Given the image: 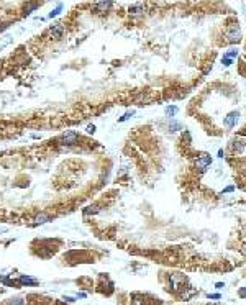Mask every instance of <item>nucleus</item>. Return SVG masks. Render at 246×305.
Segmentation results:
<instances>
[{
  "mask_svg": "<svg viewBox=\"0 0 246 305\" xmlns=\"http://www.w3.org/2000/svg\"><path fill=\"white\" fill-rule=\"evenodd\" d=\"M77 138H79V135H77V131H66L62 136H61V145H64V146H72L76 141H77Z\"/></svg>",
  "mask_w": 246,
  "mask_h": 305,
  "instance_id": "f257e3e1",
  "label": "nucleus"
},
{
  "mask_svg": "<svg viewBox=\"0 0 246 305\" xmlns=\"http://www.w3.org/2000/svg\"><path fill=\"white\" fill-rule=\"evenodd\" d=\"M226 36H228V41H230V43H236V41H239V38H241V31H239L238 25H231V27L228 28Z\"/></svg>",
  "mask_w": 246,
  "mask_h": 305,
  "instance_id": "f03ea898",
  "label": "nucleus"
},
{
  "mask_svg": "<svg viewBox=\"0 0 246 305\" xmlns=\"http://www.w3.org/2000/svg\"><path fill=\"white\" fill-rule=\"evenodd\" d=\"M212 164V158L210 156H207V154H204V156H200L199 159L195 161V167L199 169L200 172H204V171H207V167Z\"/></svg>",
  "mask_w": 246,
  "mask_h": 305,
  "instance_id": "7ed1b4c3",
  "label": "nucleus"
},
{
  "mask_svg": "<svg viewBox=\"0 0 246 305\" xmlns=\"http://www.w3.org/2000/svg\"><path fill=\"white\" fill-rule=\"evenodd\" d=\"M238 112H231V113H228L225 117V120H223V125L226 126V128H231V126L236 125V121H238Z\"/></svg>",
  "mask_w": 246,
  "mask_h": 305,
  "instance_id": "20e7f679",
  "label": "nucleus"
},
{
  "mask_svg": "<svg viewBox=\"0 0 246 305\" xmlns=\"http://www.w3.org/2000/svg\"><path fill=\"white\" fill-rule=\"evenodd\" d=\"M49 31H51V34H53V36L61 38V36H62V33H64V27H62L61 23H56V25H51Z\"/></svg>",
  "mask_w": 246,
  "mask_h": 305,
  "instance_id": "39448f33",
  "label": "nucleus"
},
{
  "mask_svg": "<svg viewBox=\"0 0 246 305\" xmlns=\"http://www.w3.org/2000/svg\"><path fill=\"white\" fill-rule=\"evenodd\" d=\"M18 284L20 285H36L38 280L33 279V277H28V276H21V277L18 279Z\"/></svg>",
  "mask_w": 246,
  "mask_h": 305,
  "instance_id": "423d86ee",
  "label": "nucleus"
},
{
  "mask_svg": "<svg viewBox=\"0 0 246 305\" xmlns=\"http://www.w3.org/2000/svg\"><path fill=\"white\" fill-rule=\"evenodd\" d=\"M46 221H51V217L46 215V213H40V215H36V218H34V223H36V225H43V223H46Z\"/></svg>",
  "mask_w": 246,
  "mask_h": 305,
  "instance_id": "0eeeda50",
  "label": "nucleus"
},
{
  "mask_svg": "<svg viewBox=\"0 0 246 305\" xmlns=\"http://www.w3.org/2000/svg\"><path fill=\"white\" fill-rule=\"evenodd\" d=\"M143 12H145V8H143V5H141V3H136V5H133V7H130V13L135 15V17L141 15Z\"/></svg>",
  "mask_w": 246,
  "mask_h": 305,
  "instance_id": "6e6552de",
  "label": "nucleus"
},
{
  "mask_svg": "<svg viewBox=\"0 0 246 305\" xmlns=\"http://www.w3.org/2000/svg\"><path fill=\"white\" fill-rule=\"evenodd\" d=\"M100 212V207L99 205H89L87 208H84V213L86 215H90V213H97Z\"/></svg>",
  "mask_w": 246,
  "mask_h": 305,
  "instance_id": "1a4fd4ad",
  "label": "nucleus"
},
{
  "mask_svg": "<svg viewBox=\"0 0 246 305\" xmlns=\"http://www.w3.org/2000/svg\"><path fill=\"white\" fill-rule=\"evenodd\" d=\"M38 7H40V3H27V5H25V15H30Z\"/></svg>",
  "mask_w": 246,
  "mask_h": 305,
  "instance_id": "9d476101",
  "label": "nucleus"
},
{
  "mask_svg": "<svg viewBox=\"0 0 246 305\" xmlns=\"http://www.w3.org/2000/svg\"><path fill=\"white\" fill-rule=\"evenodd\" d=\"M112 5H113L112 2H100V3H97V8H99L100 12H105V10H108Z\"/></svg>",
  "mask_w": 246,
  "mask_h": 305,
  "instance_id": "9b49d317",
  "label": "nucleus"
},
{
  "mask_svg": "<svg viewBox=\"0 0 246 305\" xmlns=\"http://www.w3.org/2000/svg\"><path fill=\"white\" fill-rule=\"evenodd\" d=\"M61 10H62V3H58V7L54 8L53 12H49V18H53V17H58L61 13Z\"/></svg>",
  "mask_w": 246,
  "mask_h": 305,
  "instance_id": "f8f14e48",
  "label": "nucleus"
},
{
  "mask_svg": "<svg viewBox=\"0 0 246 305\" xmlns=\"http://www.w3.org/2000/svg\"><path fill=\"white\" fill-rule=\"evenodd\" d=\"M177 110H179L177 107H167V108H166V115H167V117H174V115L177 113Z\"/></svg>",
  "mask_w": 246,
  "mask_h": 305,
  "instance_id": "ddd939ff",
  "label": "nucleus"
},
{
  "mask_svg": "<svg viewBox=\"0 0 246 305\" xmlns=\"http://www.w3.org/2000/svg\"><path fill=\"white\" fill-rule=\"evenodd\" d=\"M245 146H246L245 141H235V149H236V151H243Z\"/></svg>",
  "mask_w": 246,
  "mask_h": 305,
  "instance_id": "4468645a",
  "label": "nucleus"
},
{
  "mask_svg": "<svg viewBox=\"0 0 246 305\" xmlns=\"http://www.w3.org/2000/svg\"><path fill=\"white\" fill-rule=\"evenodd\" d=\"M238 54V49H228V53L225 54V58H228V59H231V58H235Z\"/></svg>",
  "mask_w": 246,
  "mask_h": 305,
  "instance_id": "2eb2a0df",
  "label": "nucleus"
},
{
  "mask_svg": "<svg viewBox=\"0 0 246 305\" xmlns=\"http://www.w3.org/2000/svg\"><path fill=\"white\" fill-rule=\"evenodd\" d=\"M133 115H135V112H133V110H131V112H127L125 115H123V117H121V118L118 120V121H127V120H128V118H131Z\"/></svg>",
  "mask_w": 246,
  "mask_h": 305,
  "instance_id": "dca6fc26",
  "label": "nucleus"
},
{
  "mask_svg": "<svg viewBox=\"0 0 246 305\" xmlns=\"http://www.w3.org/2000/svg\"><path fill=\"white\" fill-rule=\"evenodd\" d=\"M171 130L172 131H177V130H180V123H176V121H171Z\"/></svg>",
  "mask_w": 246,
  "mask_h": 305,
  "instance_id": "f3484780",
  "label": "nucleus"
},
{
  "mask_svg": "<svg viewBox=\"0 0 246 305\" xmlns=\"http://www.w3.org/2000/svg\"><path fill=\"white\" fill-rule=\"evenodd\" d=\"M87 133H89V135L95 133V126H93V125H89V126H87Z\"/></svg>",
  "mask_w": 246,
  "mask_h": 305,
  "instance_id": "a211bd4d",
  "label": "nucleus"
},
{
  "mask_svg": "<svg viewBox=\"0 0 246 305\" xmlns=\"http://www.w3.org/2000/svg\"><path fill=\"white\" fill-rule=\"evenodd\" d=\"M12 305H23V300L21 298H15V300H12Z\"/></svg>",
  "mask_w": 246,
  "mask_h": 305,
  "instance_id": "6ab92c4d",
  "label": "nucleus"
},
{
  "mask_svg": "<svg viewBox=\"0 0 246 305\" xmlns=\"http://www.w3.org/2000/svg\"><path fill=\"white\" fill-rule=\"evenodd\" d=\"M221 62H223V66H230V64H231V59H228V58H223V59H221Z\"/></svg>",
  "mask_w": 246,
  "mask_h": 305,
  "instance_id": "aec40b11",
  "label": "nucleus"
},
{
  "mask_svg": "<svg viewBox=\"0 0 246 305\" xmlns=\"http://www.w3.org/2000/svg\"><path fill=\"white\" fill-rule=\"evenodd\" d=\"M233 190H235V187H233V186H230V187H226V189H223V192H221V194H226V192H233Z\"/></svg>",
  "mask_w": 246,
  "mask_h": 305,
  "instance_id": "412c9836",
  "label": "nucleus"
},
{
  "mask_svg": "<svg viewBox=\"0 0 246 305\" xmlns=\"http://www.w3.org/2000/svg\"><path fill=\"white\" fill-rule=\"evenodd\" d=\"M64 300H66V302H69V304H72V302H76V298H74V297H69V295H67V297L64 295Z\"/></svg>",
  "mask_w": 246,
  "mask_h": 305,
  "instance_id": "4be33fe9",
  "label": "nucleus"
},
{
  "mask_svg": "<svg viewBox=\"0 0 246 305\" xmlns=\"http://www.w3.org/2000/svg\"><path fill=\"white\" fill-rule=\"evenodd\" d=\"M239 295H241V297H246V289H241V290H239Z\"/></svg>",
  "mask_w": 246,
  "mask_h": 305,
  "instance_id": "5701e85b",
  "label": "nucleus"
},
{
  "mask_svg": "<svg viewBox=\"0 0 246 305\" xmlns=\"http://www.w3.org/2000/svg\"><path fill=\"white\" fill-rule=\"evenodd\" d=\"M208 297H210V298H220V295H218V294H212V295H208Z\"/></svg>",
  "mask_w": 246,
  "mask_h": 305,
  "instance_id": "b1692460",
  "label": "nucleus"
},
{
  "mask_svg": "<svg viewBox=\"0 0 246 305\" xmlns=\"http://www.w3.org/2000/svg\"><path fill=\"white\" fill-rule=\"evenodd\" d=\"M223 287H225V285L221 284V282H218V284H217V289H223Z\"/></svg>",
  "mask_w": 246,
  "mask_h": 305,
  "instance_id": "393cba45",
  "label": "nucleus"
}]
</instances>
